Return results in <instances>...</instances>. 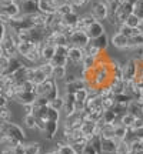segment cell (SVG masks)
Instances as JSON below:
<instances>
[{
  "mask_svg": "<svg viewBox=\"0 0 143 154\" xmlns=\"http://www.w3.org/2000/svg\"><path fill=\"white\" fill-rule=\"evenodd\" d=\"M0 127L5 130V133L7 134L9 138L17 140L19 143H26V134L23 131V128L20 126H17L14 123L6 121V123H0Z\"/></svg>",
  "mask_w": 143,
  "mask_h": 154,
  "instance_id": "1",
  "label": "cell"
},
{
  "mask_svg": "<svg viewBox=\"0 0 143 154\" xmlns=\"http://www.w3.org/2000/svg\"><path fill=\"white\" fill-rule=\"evenodd\" d=\"M90 14L93 16L96 22H103V20H107V17H109V9L103 0L94 2L92 5V9H90Z\"/></svg>",
  "mask_w": 143,
  "mask_h": 154,
  "instance_id": "2",
  "label": "cell"
},
{
  "mask_svg": "<svg viewBox=\"0 0 143 154\" xmlns=\"http://www.w3.org/2000/svg\"><path fill=\"white\" fill-rule=\"evenodd\" d=\"M0 46H2V50H3V56H6V57L11 59V57H17L19 56L17 54V44L14 43V40L11 38V36L9 33H6Z\"/></svg>",
  "mask_w": 143,
  "mask_h": 154,
  "instance_id": "3",
  "label": "cell"
},
{
  "mask_svg": "<svg viewBox=\"0 0 143 154\" xmlns=\"http://www.w3.org/2000/svg\"><path fill=\"white\" fill-rule=\"evenodd\" d=\"M69 43L70 46H75V47H80V49H84L89 43H90V38L87 37V34L84 32H80V30H76L75 33L69 37Z\"/></svg>",
  "mask_w": 143,
  "mask_h": 154,
  "instance_id": "4",
  "label": "cell"
},
{
  "mask_svg": "<svg viewBox=\"0 0 143 154\" xmlns=\"http://www.w3.org/2000/svg\"><path fill=\"white\" fill-rule=\"evenodd\" d=\"M83 57H84V50L80 49V47H75V46H70L69 47V51H67V60L73 67L80 66Z\"/></svg>",
  "mask_w": 143,
  "mask_h": 154,
  "instance_id": "5",
  "label": "cell"
},
{
  "mask_svg": "<svg viewBox=\"0 0 143 154\" xmlns=\"http://www.w3.org/2000/svg\"><path fill=\"white\" fill-rule=\"evenodd\" d=\"M138 72V63L135 59H129L126 64H123V80L125 82H133L136 79Z\"/></svg>",
  "mask_w": 143,
  "mask_h": 154,
  "instance_id": "6",
  "label": "cell"
},
{
  "mask_svg": "<svg viewBox=\"0 0 143 154\" xmlns=\"http://www.w3.org/2000/svg\"><path fill=\"white\" fill-rule=\"evenodd\" d=\"M84 33L87 34V37L90 40H94V38L100 37L102 34H105V26L102 24V22H93L84 30Z\"/></svg>",
  "mask_w": 143,
  "mask_h": 154,
  "instance_id": "7",
  "label": "cell"
},
{
  "mask_svg": "<svg viewBox=\"0 0 143 154\" xmlns=\"http://www.w3.org/2000/svg\"><path fill=\"white\" fill-rule=\"evenodd\" d=\"M112 46L116 47L117 50H126L127 49V42H129V37H126L125 34H122L120 32H116L113 36H112Z\"/></svg>",
  "mask_w": 143,
  "mask_h": 154,
  "instance_id": "8",
  "label": "cell"
},
{
  "mask_svg": "<svg viewBox=\"0 0 143 154\" xmlns=\"http://www.w3.org/2000/svg\"><path fill=\"white\" fill-rule=\"evenodd\" d=\"M37 99V94L34 93V91H20V93H17L16 96V101H19L20 104H33L34 100Z\"/></svg>",
  "mask_w": 143,
  "mask_h": 154,
  "instance_id": "9",
  "label": "cell"
},
{
  "mask_svg": "<svg viewBox=\"0 0 143 154\" xmlns=\"http://www.w3.org/2000/svg\"><path fill=\"white\" fill-rule=\"evenodd\" d=\"M36 2H37L39 11H42L44 14H53L57 10L56 5L53 3V0H36Z\"/></svg>",
  "mask_w": 143,
  "mask_h": 154,
  "instance_id": "10",
  "label": "cell"
},
{
  "mask_svg": "<svg viewBox=\"0 0 143 154\" xmlns=\"http://www.w3.org/2000/svg\"><path fill=\"white\" fill-rule=\"evenodd\" d=\"M2 7V10L5 11L6 14L9 17H17L19 14H22V10H20V3H17L16 0L14 2H11V3H9L7 6H0Z\"/></svg>",
  "mask_w": 143,
  "mask_h": 154,
  "instance_id": "11",
  "label": "cell"
},
{
  "mask_svg": "<svg viewBox=\"0 0 143 154\" xmlns=\"http://www.w3.org/2000/svg\"><path fill=\"white\" fill-rule=\"evenodd\" d=\"M30 22L33 23L34 27L37 29H44L46 27V20H47V14H44L42 11H36L33 14H29Z\"/></svg>",
  "mask_w": 143,
  "mask_h": 154,
  "instance_id": "12",
  "label": "cell"
},
{
  "mask_svg": "<svg viewBox=\"0 0 143 154\" xmlns=\"http://www.w3.org/2000/svg\"><path fill=\"white\" fill-rule=\"evenodd\" d=\"M117 140L115 138H102V153L115 154L117 149Z\"/></svg>",
  "mask_w": 143,
  "mask_h": 154,
  "instance_id": "13",
  "label": "cell"
},
{
  "mask_svg": "<svg viewBox=\"0 0 143 154\" xmlns=\"http://www.w3.org/2000/svg\"><path fill=\"white\" fill-rule=\"evenodd\" d=\"M93 22H96V20L93 19V16H92L90 13H89V14L79 16V20H77L75 29H76V30H80V32H84V30H86V29H87Z\"/></svg>",
  "mask_w": 143,
  "mask_h": 154,
  "instance_id": "14",
  "label": "cell"
},
{
  "mask_svg": "<svg viewBox=\"0 0 143 154\" xmlns=\"http://www.w3.org/2000/svg\"><path fill=\"white\" fill-rule=\"evenodd\" d=\"M20 10H22L23 14H33L36 11H39V7H37V2L36 0H26L20 3Z\"/></svg>",
  "mask_w": 143,
  "mask_h": 154,
  "instance_id": "15",
  "label": "cell"
},
{
  "mask_svg": "<svg viewBox=\"0 0 143 154\" xmlns=\"http://www.w3.org/2000/svg\"><path fill=\"white\" fill-rule=\"evenodd\" d=\"M59 123L57 121H47L46 123V128H44V137L47 138V140H53L55 136L57 134L59 131Z\"/></svg>",
  "mask_w": 143,
  "mask_h": 154,
  "instance_id": "16",
  "label": "cell"
},
{
  "mask_svg": "<svg viewBox=\"0 0 143 154\" xmlns=\"http://www.w3.org/2000/svg\"><path fill=\"white\" fill-rule=\"evenodd\" d=\"M125 86H126V82L120 79V80H117V79H112V82L109 84V88L112 90V93L117 96V94H122L125 91Z\"/></svg>",
  "mask_w": 143,
  "mask_h": 154,
  "instance_id": "17",
  "label": "cell"
},
{
  "mask_svg": "<svg viewBox=\"0 0 143 154\" xmlns=\"http://www.w3.org/2000/svg\"><path fill=\"white\" fill-rule=\"evenodd\" d=\"M66 87V90H65V93H72L75 94L77 91V90H82V88H86V82L83 80V79H80V77H77L76 82L70 83V84H66L65 86Z\"/></svg>",
  "mask_w": 143,
  "mask_h": 154,
  "instance_id": "18",
  "label": "cell"
},
{
  "mask_svg": "<svg viewBox=\"0 0 143 154\" xmlns=\"http://www.w3.org/2000/svg\"><path fill=\"white\" fill-rule=\"evenodd\" d=\"M55 80L53 79H47V80H44L42 84H37L36 86V94L37 96H46V94L49 93V90L53 87V84H55Z\"/></svg>",
  "mask_w": 143,
  "mask_h": 154,
  "instance_id": "19",
  "label": "cell"
},
{
  "mask_svg": "<svg viewBox=\"0 0 143 154\" xmlns=\"http://www.w3.org/2000/svg\"><path fill=\"white\" fill-rule=\"evenodd\" d=\"M55 53H56V46L43 43V47H42V61H50L53 59Z\"/></svg>",
  "mask_w": 143,
  "mask_h": 154,
  "instance_id": "20",
  "label": "cell"
},
{
  "mask_svg": "<svg viewBox=\"0 0 143 154\" xmlns=\"http://www.w3.org/2000/svg\"><path fill=\"white\" fill-rule=\"evenodd\" d=\"M92 42V44L93 46H96L97 49L100 50V51H106L107 50V47H109V37H107V34H102L100 37L94 38V40H90Z\"/></svg>",
  "mask_w": 143,
  "mask_h": 154,
  "instance_id": "21",
  "label": "cell"
},
{
  "mask_svg": "<svg viewBox=\"0 0 143 154\" xmlns=\"http://www.w3.org/2000/svg\"><path fill=\"white\" fill-rule=\"evenodd\" d=\"M66 74H67L66 66H55L53 67V73H52V79L55 82H63Z\"/></svg>",
  "mask_w": 143,
  "mask_h": 154,
  "instance_id": "22",
  "label": "cell"
},
{
  "mask_svg": "<svg viewBox=\"0 0 143 154\" xmlns=\"http://www.w3.org/2000/svg\"><path fill=\"white\" fill-rule=\"evenodd\" d=\"M56 153L57 154H76L72 149V146L69 143H66L65 140H60L56 144Z\"/></svg>",
  "mask_w": 143,
  "mask_h": 154,
  "instance_id": "23",
  "label": "cell"
},
{
  "mask_svg": "<svg viewBox=\"0 0 143 154\" xmlns=\"http://www.w3.org/2000/svg\"><path fill=\"white\" fill-rule=\"evenodd\" d=\"M34 44L36 43H32V42H20V43L17 44V54L24 57L34 47Z\"/></svg>",
  "mask_w": 143,
  "mask_h": 154,
  "instance_id": "24",
  "label": "cell"
},
{
  "mask_svg": "<svg viewBox=\"0 0 143 154\" xmlns=\"http://www.w3.org/2000/svg\"><path fill=\"white\" fill-rule=\"evenodd\" d=\"M127 113H130L135 117H142V106L139 104L136 100H132L127 104Z\"/></svg>",
  "mask_w": 143,
  "mask_h": 154,
  "instance_id": "25",
  "label": "cell"
},
{
  "mask_svg": "<svg viewBox=\"0 0 143 154\" xmlns=\"http://www.w3.org/2000/svg\"><path fill=\"white\" fill-rule=\"evenodd\" d=\"M127 131H129V128L125 127L123 124H115V140H117V141H123L125 137H126Z\"/></svg>",
  "mask_w": 143,
  "mask_h": 154,
  "instance_id": "26",
  "label": "cell"
},
{
  "mask_svg": "<svg viewBox=\"0 0 143 154\" xmlns=\"http://www.w3.org/2000/svg\"><path fill=\"white\" fill-rule=\"evenodd\" d=\"M100 137L102 138H115V124H107L102 127L100 131Z\"/></svg>",
  "mask_w": 143,
  "mask_h": 154,
  "instance_id": "27",
  "label": "cell"
},
{
  "mask_svg": "<svg viewBox=\"0 0 143 154\" xmlns=\"http://www.w3.org/2000/svg\"><path fill=\"white\" fill-rule=\"evenodd\" d=\"M39 70L43 73L47 79H52V73H53V64L50 61H42L40 64H37Z\"/></svg>",
  "mask_w": 143,
  "mask_h": 154,
  "instance_id": "28",
  "label": "cell"
},
{
  "mask_svg": "<svg viewBox=\"0 0 143 154\" xmlns=\"http://www.w3.org/2000/svg\"><path fill=\"white\" fill-rule=\"evenodd\" d=\"M23 149H24V154H40L42 151V147L39 143H24Z\"/></svg>",
  "mask_w": 143,
  "mask_h": 154,
  "instance_id": "29",
  "label": "cell"
},
{
  "mask_svg": "<svg viewBox=\"0 0 143 154\" xmlns=\"http://www.w3.org/2000/svg\"><path fill=\"white\" fill-rule=\"evenodd\" d=\"M73 11H75L73 6H72L70 3L65 2V3H62L60 6H57V10H56V13H57V14H60L62 17H65V16H67V14L73 13Z\"/></svg>",
  "mask_w": 143,
  "mask_h": 154,
  "instance_id": "30",
  "label": "cell"
},
{
  "mask_svg": "<svg viewBox=\"0 0 143 154\" xmlns=\"http://www.w3.org/2000/svg\"><path fill=\"white\" fill-rule=\"evenodd\" d=\"M44 80H47V77H46L43 73L39 70L37 66H34L33 67V76H32V80H30V82H33L34 84L37 86V84H42Z\"/></svg>",
  "mask_w": 143,
  "mask_h": 154,
  "instance_id": "31",
  "label": "cell"
},
{
  "mask_svg": "<svg viewBox=\"0 0 143 154\" xmlns=\"http://www.w3.org/2000/svg\"><path fill=\"white\" fill-rule=\"evenodd\" d=\"M94 128H96V123L90 120H84L82 123V127H80V131L83 134H94Z\"/></svg>",
  "mask_w": 143,
  "mask_h": 154,
  "instance_id": "32",
  "label": "cell"
},
{
  "mask_svg": "<svg viewBox=\"0 0 143 154\" xmlns=\"http://www.w3.org/2000/svg\"><path fill=\"white\" fill-rule=\"evenodd\" d=\"M77 20H79V14L77 13H70V14H67V16H65L63 19H62V23L65 24V26H76V23H77Z\"/></svg>",
  "mask_w": 143,
  "mask_h": 154,
  "instance_id": "33",
  "label": "cell"
},
{
  "mask_svg": "<svg viewBox=\"0 0 143 154\" xmlns=\"http://www.w3.org/2000/svg\"><path fill=\"white\" fill-rule=\"evenodd\" d=\"M125 24H126V26H129V27H132V29H139L140 19H139V16H136L135 13H132V14H129V16H127Z\"/></svg>",
  "mask_w": 143,
  "mask_h": 154,
  "instance_id": "34",
  "label": "cell"
},
{
  "mask_svg": "<svg viewBox=\"0 0 143 154\" xmlns=\"http://www.w3.org/2000/svg\"><path fill=\"white\" fill-rule=\"evenodd\" d=\"M50 63L53 64V67L55 66H66L69 64V60H67L66 56H60V54H55L53 56V59L50 60Z\"/></svg>",
  "mask_w": 143,
  "mask_h": 154,
  "instance_id": "35",
  "label": "cell"
},
{
  "mask_svg": "<svg viewBox=\"0 0 143 154\" xmlns=\"http://www.w3.org/2000/svg\"><path fill=\"white\" fill-rule=\"evenodd\" d=\"M49 106L52 107V109H55V110H59L62 111V109H63V106H65V97L63 96H57L56 99H53L52 101L49 103Z\"/></svg>",
  "mask_w": 143,
  "mask_h": 154,
  "instance_id": "36",
  "label": "cell"
},
{
  "mask_svg": "<svg viewBox=\"0 0 143 154\" xmlns=\"http://www.w3.org/2000/svg\"><path fill=\"white\" fill-rule=\"evenodd\" d=\"M94 64H96V59L84 53V57H83L82 63H80V67H83V69H93Z\"/></svg>",
  "mask_w": 143,
  "mask_h": 154,
  "instance_id": "37",
  "label": "cell"
},
{
  "mask_svg": "<svg viewBox=\"0 0 143 154\" xmlns=\"http://www.w3.org/2000/svg\"><path fill=\"white\" fill-rule=\"evenodd\" d=\"M62 119V114L59 110H55V109H52V107H47V121H60Z\"/></svg>",
  "mask_w": 143,
  "mask_h": 154,
  "instance_id": "38",
  "label": "cell"
},
{
  "mask_svg": "<svg viewBox=\"0 0 143 154\" xmlns=\"http://www.w3.org/2000/svg\"><path fill=\"white\" fill-rule=\"evenodd\" d=\"M102 119H103V121L107 123V124H115L116 120H117V116H116V113L113 110H105Z\"/></svg>",
  "mask_w": 143,
  "mask_h": 154,
  "instance_id": "39",
  "label": "cell"
},
{
  "mask_svg": "<svg viewBox=\"0 0 143 154\" xmlns=\"http://www.w3.org/2000/svg\"><path fill=\"white\" fill-rule=\"evenodd\" d=\"M135 116H132L130 113H125V114L120 117V123L123 124L125 127H127V128H130L132 127V124H133V121H135Z\"/></svg>",
  "mask_w": 143,
  "mask_h": 154,
  "instance_id": "40",
  "label": "cell"
},
{
  "mask_svg": "<svg viewBox=\"0 0 143 154\" xmlns=\"http://www.w3.org/2000/svg\"><path fill=\"white\" fill-rule=\"evenodd\" d=\"M132 97L130 96H127V94H125V93H122V94H117V96H115V101L116 103H119V104H125V106H127L130 101H132Z\"/></svg>",
  "mask_w": 143,
  "mask_h": 154,
  "instance_id": "41",
  "label": "cell"
},
{
  "mask_svg": "<svg viewBox=\"0 0 143 154\" xmlns=\"http://www.w3.org/2000/svg\"><path fill=\"white\" fill-rule=\"evenodd\" d=\"M115 104H116L115 96L113 97H105V99H102V107H103V110H112Z\"/></svg>",
  "mask_w": 143,
  "mask_h": 154,
  "instance_id": "42",
  "label": "cell"
},
{
  "mask_svg": "<svg viewBox=\"0 0 143 154\" xmlns=\"http://www.w3.org/2000/svg\"><path fill=\"white\" fill-rule=\"evenodd\" d=\"M89 144H90V146L97 151V154L102 153V137H100V136H94L93 140H92Z\"/></svg>",
  "mask_w": 143,
  "mask_h": 154,
  "instance_id": "43",
  "label": "cell"
},
{
  "mask_svg": "<svg viewBox=\"0 0 143 154\" xmlns=\"http://www.w3.org/2000/svg\"><path fill=\"white\" fill-rule=\"evenodd\" d=\"M9 63H10V59H9V57L0 56V74L5 76V73L7 72V67H9Z\"/></svg>",
  "mask_w": 143,
  "mask_h": 154,
  "instance_id": "44",
  "label": "cell"
},
{
  "mask_svg": "<svg viewBox=\"0 0 143 154\" xmlns=\"http://www.w3.org/2000/svg\"><path fill=\"white\" fill-rule=\"evenodd\" d=\"M24 124H26L27 128H36V117H34V114L24 116Z\"/></svg>",
  "mask_w": 143,
  "mask_h": 154,
  "instance_id": "45",
  "label": "cell"
},
{
  "mask_svg": "<svg viewBox=\"0 0 143 154\" xmlns=\"http://www.w3.org/2000/svg\"><path fill=\"white\" fill-rule=\"evenodd\" d=\"M33 106L36 109H39V107H47L49 106V100L46 99L44 96H37V99L34 100Z\"/></svg>",
  "mask_w": 143,
  "mask_h": 154,
  "instance_id": "46",
  "label": "cell"
},
{
  "mask_svg": "<svg viewBox=\"0 0 143 154\" xmlns=\"http://www.w3.org/2000/svg\"><path fill=\"white\" fill-rule=\"evenodd\" d=\"M11 113L10 110L5 107V109H0V123H6V121H10Z\"/></svg>",
  "mask_w": 143,
  "mask_h": 154,
  "instance_id": "47",
  "label": "cell"
},
{
  "mask_svg": "<svg viewBox=\"0 0 143 154\" xmlns=\"http://www.w3.org/2000/svg\"><path fill=\"white\" fill-rule=\"evenodd\" d=\"M75 99L79 100V101H86V100H87V90H86V88L77 90L76 93H75Z\"/></svg>",
  "mask_w": 143,
  "mask_h": 154,
  "instance_id": "48",
  "label": "cell"
},
{
  "mask_svg": "<svg viewBox=\"0 0 143 154\" xmlns=\"http://www.w3.org/2000/svg\"><path fill=\"white\" fill-rule=\"evenodd\" d=\"M22 90L23 91H34L36 93V84L30 80H26V82L22 84Z\"/></svg>",
  "mask_w": 143,
  "mask_h": 154,
  "instance_id": "49",
  "label": "cell"
},
{
  "mask_svg": "<svg viewBox=\"0 0 143 154\" xmlns=\"http://www.w3.org/2000/svg\"><path fill=\"white\" fill-rule=\"evenodd\" d=\"M72 149H73V151L76 154H83V150H84V146L86 144H82V143H73L70 144Z\"/></svg>",
  "mask_w": 143,
  "mask_h": 154,
  "instance_id": "50",
  "label": "cell"
},
{
  "mask_svg": "<svg viewBox=\"0 0 143 154\" xmlns=\"http://www.w3.org/2000/svg\"><path fill=\"white\" fill-rule=\"evenodd\" d=\"M140 127H143V117H136L135 119V121H133L132 127H130V130H138V128H140Z\"/></svg>",
  "mask_w": 143,
  "mask_h": 154,
  "instance_id": "51",
  "label": "cell"
},
{
  "mask_svg": "<svg viewBox=\"0 0 143 154\" xmlns=\"http://www.w3.org/2000/svg\"><path fill=\"white\" fill-rule=\"evenodd\" d=\"M90 0H72L70 5L73 6V9H79V7H83L84 5H87Z\"/></svg>",
  "mask_w": 143,
  "mask_h": 154,
  "instance_id": "52",
  "label": "cell"
},
{
  "mask_svg": "<svg viewBox=\"0 0 143 154\" xmlns=\"http://www.w3.org/2000/svg\"><path fill=\"white\" fill-rule=\"evenodd\" d=\"M76 79H77V76L75 74V73H69V72H67V74H66V77H65L63 83H65V86H66V84H70V83L76 82Z\"/></svg>",
  "mask_w": 143,
  "mask_h": 154,
  "instance_id": "53",
  "label": "cell"
},
{
  "mask_svg": "<svg viewBox=\"0 0 143 154\" xmlns=\"http://www.w3.org/2000/svg\"><path fill=\"white\" fill-rule=\"evenodd\" d=\"M84 109H86V101H79V100L75 101V111H83Z\"/></svg>",
  "mask_w": 143,
  "mask_h": 154,
  "instance_id": "54",
  "label": "cell"
},
{
  "mask_svg": "<svg viewBox=\"0 0 143 154\" xmlns=\"http://www.w3.org/2000/svg\"><path fill=\"white\" fill-rule=\"evenodd\" d=\"M7 140H9V137H7V134L5 133V130L0 127V144H3L5 146L6 143H7Z\"/></svg>",
  "mask_w": 143,
  "mask_h": 154,
  "instance_id": "55",
  "label": "cell"
},
{
  "mask_svg": "<svg viewBox=\"0 0 143 154\" xmlns=\"http://www.w3.org/2000/svg\"><path fill=\"white\" fill-rule=\"evenodd\" d=\"M6 33H7V26L3 24V23H0V43H2V40L5 38Z\"/></svg>",
  "mask_w": 143,
  "mask_h": 154,
  "instance_id": "56",
  "label": "cell"
},
{
  "mask_svg": "<svg viewBox=\"0 0 143 154\" xmlns=\"http://www.w3.org/2000/svg\"><path fill=\"white\" fill-rule=\"evenodd\" d=\"M83 154H97V151H96L90 144H86V146H84V150H83Z\"/></svg>",
  "mask_w": 143,
  "mask_h": 154,
  "instance_id": "57",
  "label": "cell"
},
{
  "mask_svg": "<svg viewBox=\"0 0 143 154\" xmlns=\"http://www.w3.org/2000/svg\"><path fill=\"white\" fill-rule=\"evenodd\" d=\"M7 104H9V100L6 99L3 93H0V109H5V107H7Z\"/></svg>",
  "mask_w": 143,
  "mask_h": 154,
  "instance_id": "58",
  "label": "cell"
},
{
  "mask_svg": "<svg viewBox=\"0 0 143 154\" xmlns=\"http://www.w3.org/2000/svg\"><path fill=\"white\" fill-rule=\"evenodd\" d=\"M23 107H24V113H26V114H33L34 113V106L33 104H24Z\"/></svg>",
  "mask_w": 143,
  "mask_h": 154,
  "instance_id": "59",
  "label": "cell"
},
{
  "mask_svg": "<svg viewBox=\"0 0 143 154\" xmlns=\"http://www.w3.org/2000/svg\"><path fill=\"white\" fill-rule=\"evenodd\" d=\"M139 30H140V33H143V20H140V24H139Z\"/></svg>",
  "mask_w": 143,
  "mask_h": 154,
  "instance_id": "60",
  "label": "cell"
},
{
  "mask_svg": "<svg viewBox=\"0 0 143 154\" xmlns=\"http://www.w3.org/2000/svg\"><path fill=\"white\" fill-rule=\"evenodd\" d=\"M126 2H127V3H130V5H133V6L138 3V0H126Z\"/></svg>",
  "mask_w": 143,
  "mask_h": 154,
  "instance_id": "61",
  "label": "cell"
},
{
  "mask_svg": "<svg viewBox=\"0 0 143 154\" xmlns=\"http://www.w3.org/2000/svg\"><path fill=\"white\" fill-rule=\"evenodd\" d=\"M44 154H57V153H56V150H53V151H47V153H44Z\"/></svg>",
  "mask_w": 143,
  "mask_h": 154,
  "instance_id": "62",
  "label": "cell"
},
{
  "mask_svg": "<svg viewBox=\"0 0 143 154\" xmlns=\"http://www.w3.org/2000/svg\"><path fill=\"white\" fill-rule=\"evenodd\" d=\"M103 2H105L106 5H107V3H112V2H116V0H103Z\"/></svg>",
  "mask_w": 143,
  "mask_h": 154,
  "instance_id": "63",
  "label": "cell"
},
{
  "mask_svg": "<svg viewBox=\"0 0 143 154\" xmlns=\"http://www.w3.org/2000/svg\"><path fill=\"white\" fill-rule=\"evenodd\" d=\"M0 56H3V50H2V46H0Z\"/></svg>",
  "mask_w": 143,
  "mask_h": 154,
  "instance_id": "64",
  "label": "cell"
}]
</instances>
